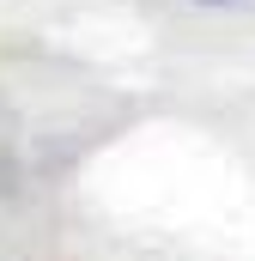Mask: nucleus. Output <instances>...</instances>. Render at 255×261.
I'll return each mask as SVG.
<instances>
[{
  "label": "nucleus",
  "mask_w": 255,
  "mask_h": 261,
  "mask_svg": "<svg viewBox=\"0 0 255 261\" xmlns=\"http://www.w3.org/2000/svg\"><path fill=\"white\" fill-rule=\"evenodd\" d=\"M207 6H219V0H207Z\"/></svg>",
  "instance_id": "1"
}]
</instances>
